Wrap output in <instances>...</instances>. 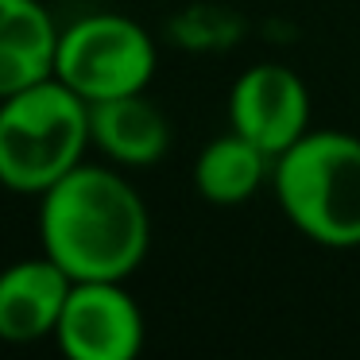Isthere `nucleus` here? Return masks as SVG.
I'll use <instances>...</instances> for the list:
<instances>
[{
  "instance_id": "nucleus-1",
  "label": "nucleus",
  "mask_w": 360,
  "mask_h": 360,
  "mask_svg": "<svg viewBox=\"0 0 360 360\" xmlns=\"http://www.w3.org/2000/svg\"><path fill=\"white\" fill-rule=\"evenodd\" d=\"M39 240L70 279H128L148 256L151 217L124 174L82 159L39 194Z\"/></svg>"
},
{
  "instance_id": "nucleus-2",
  "label": "nucleus",
  "mask_w": 360,
  "mask_h": 360,
  "mask_svg": "<svg viewBox=\"0 0 360 360\" xmlns=\"http://www.w3.org/2000/svg\"><path fill=\"white\" fill-rule=\"evenodd\" d=\"M275 198L302 236L326 248L360 244V140L302 132L275 155Z\"/></svg>"
},
{
  "instance_id": "nucleus-3",
  "label": "nucleus",
  "mask_w": 360,
  "mask_h": 360,
  "mask_svg": "<svg viewBox=\"0 0 360 360\" xmlns=\"http://www.w3.org/2000/svg\"><path fill=\"white\" fill-rule=\"evenodd\" d=\"M89 148V105L58 78L0 97V186L35 194L55 186Z\"/></svg>"
},
{
  "instance_id": "nucleus-4",
  "label": "nucleus",
  "mask_w": 360,
  "mask_h": 360,
  "mask_svg": "<svg viewBox=\"0 0 360 360\" xmlns=\"http://www.w3.org/2000/svg\"><path fill=\"white\" fill-rule=\"evenodd\" d=\"M155 74V43L136 20L94 12L58 27L55 78L86 105L140 94Z\"/></svg>"
},
{
  "instance_id": "nucleus-5",
  "label": "nucleus",
  "mask_w": 360,
  "mask_h": 360,
  "mask_svg": "<svg viewBox=\"0 0 360 360\" xmlns=\"http://www.w3.org/2000/svg\"><path fill=\"white\" fill-rule=\"evenodd\" d=\"M55 341L70 360H132L143 349V314L124 279H74Z\"/></svg>"
},
{
  "instance_id": "nucleus-6",
  "label": "nucleus",
  "mask_w": 360,
  "mask_h": 360,
  "mask_svg": "<svg viewBox=\"0 0 360 360\" xmlns=\"http://www.w3.org/2000/svg\"><path fill=\"white\" fill-rule=\"evenodd\" d=\"M310 120V94L302 78L279 63H259L236 78L229 94V124L267 155H283Z\"/></svg>"
},
{
  "instance_id": "nucleus-7",
  "label": "nucleus",
  "mask_w": 360,
  "mask_h": 360,
  "mask_svg": "<svg viewBox=\"0 0 360 360\" xmlns=\"http://www.w3.org/2000/svg\"><path fill=\"white\" fill-rule=\"evenodd\" d=\"M70 275L51 256H27L0 271V341L32 345L55 337Z\"/></svg>"
},
{
  "instance_id": "nucleus-8",
  "label": "nucleus",
  "mask_w": 360,
  "mask_h": 360,
  "mask_svg": "<svg viewBox=\"0 0 360 360\" xmlns=\"http://www.w3.org/2000/svg\"><path fill=\"white\" fill-rule=\"evenodd\" d=\"M89 143L120 167H151L171 148V124L140 89L89 105Z\"/></svg>"
},
{
  "instance_id": "nucleus-9",
  "label": "nucleus",
  "mask_w": 360,
  "mask_h": 360,
  "mask_svg": "<svg viewBox=\"0 0 360 360\" xmlns=\"http://www.w3.org/2000/svg\"><path fill=\"white\" fill-rule=\"evenodd\" d=\"M58 24L39 0H0V97L55 78Z\"/></svg>"
},
{
  "instance_id": "nucleus-10",
  "label": "nucleus",
  "mask_w": 360,
  "mask_h": 360,
  "mask_svg": "<svg viewBox=\"0 0 360 360\" xmlns=\"http://www.w3.org/2000/svg\"><path fill=\"white\" fill-rule=\"evenodd\" d=\"M267 163L271 155L259 151L252 140H244L240 132L217 136L202 148L194 163V186L205 202L213 205H240L259 190V182L267 179Z\"/></svg>"
}]
</instances>
